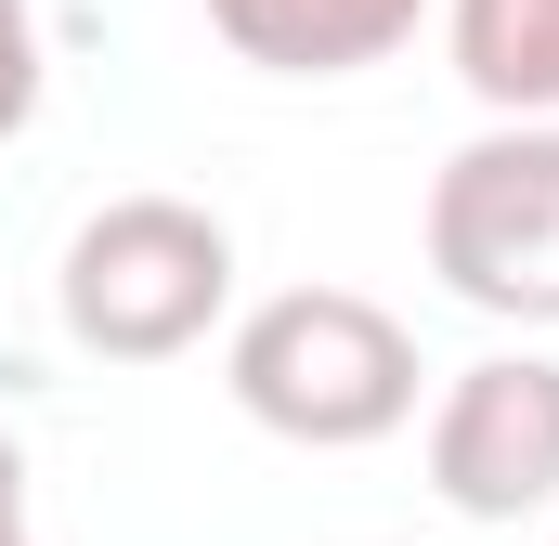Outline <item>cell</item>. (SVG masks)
I'll return each mask as SVG.
<instances>
[{
  "label": "cell",
  "instance_id": "9",
  "mask_svg": "<svg viewBox=\"0 0 559 546\" xmlns=\"http://www.w3.org/2000/svg\"><path fill=\"white\" fill-rule=\"evenodd\" d=\"M0 546H26V521H0Z\"/></svg>",
  "mask_w": 559,
  "mask_h": 546
},
{
  "label": "cell",
  "instance_id": "3",
  "mask_svg": "<svg viewBox=\"0 0 559 546\" xmlns=\"http://www.w3.org/2000/svg\"><path fill=\"white\" fill-rule=\"evenodd\" d=\"M429 273L495 325H559V118H495L442 156Z\"/></svg>",
  "mask_w": 559,
  "mask_h": 546
},
{
  "label": "cell",
  "instance_id": "7",
  "mask_svg": "<svg viewBox=\"0 0 559 546\" xmlns=\"http://www.w3.org/2000/svg\"><path fill=\"white\" fill-rule=\"evenodd\" d=\"M39 79H52V66H39V13H26V0H0V143L39 118Z\"/></svg>",
  "mask_w": 559,
  "mask_h": 546
},
{
  "label": "cell",
  "instance_id": "5",
  "mask_svg": "<svg viewBox=\"0 0 559 546\" xmlns=\"http://www.w3.org/2000/svg\"><path fill=\"white\" fill-rule=\"evenodd\" d=\"M209 26L261 79H365L429 26V0H209Z\"/></svg>",
  "mask_w": 559,
  "mask_h": 546
},
{
  "label": "cell",
  "instance_id": "2",
  "mask_svg": "<svg viewBox=\"0 0 559 546\" xmlns=\"http://www.w3.org/2000/svg\"><path fill=\"white\" fill-rule=\"evenodd\" d=\"M66 339L105 352V365H169L195 352L222 312H235V222L195 209V195H105L79 235H66Z\"/></svg>",
  "mask_w": 559,
  "mask_h": 546
},
{
  "label": "cell",
  "instance_id": "8",
  "mask_svg": "<svg viewBox=\"0 0 559 546\" xmlns=\"http://www.w3.org/2000/svg\"><path fill=\"white\" fill-rule=\"evenodd\" d=\"M0 521H26V442L0 429Z\"/></svg>",
  "mask_w": 559,
  "mask_h": 546
},
{
  "label": "cell",
  "instance_id": "1",
  "mask_svg": "<svg viewBox=\"0 0 559 546\" xmlns=\"http://www.w3.org/2000/svg\"><path fill=\"white\" fill-rule=\"evenodd\" d=\"M222 391L261 416L274 442L352 455V442H391V429L417 416V339H404V312H378L365 286H274V299L235 312Z\"/></svg>",
  "mask_w": 559,
  "mask_h": 546
},
{
  "label": "cell",
  "instance_id": "4",
  "mask_svg": "<svg viewBox=\"0 0 559 546\" xmlns=\"http://www.w3.org/2000/svg\"><path fill=\"white\" fill-rule=\"evenodd\" d=\"M429 495L455 521H534L559 508V365L547 352H481L429 404Z\"/></svg>",
  "mask_w": 559,
  "mask_h": 546
},
{
  "label": "cell",
  "instance_id": "6",
  "mask_svg": "<svg viewBox=\"0 0 559 546\" xmlns=\"http://www.w3.org/2000/svg\"><path fill=\"white\" fill-rule=\"evenodd\" d=\"M442 52L495 118H559V0H442Z\"/></svg>",
  "mask_w": 559,
  "mask_h": 546
}]
</instances>
